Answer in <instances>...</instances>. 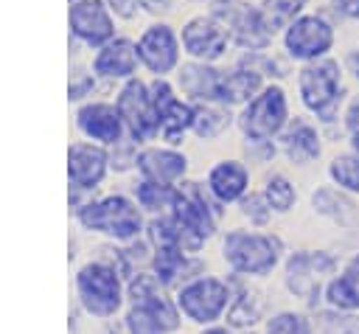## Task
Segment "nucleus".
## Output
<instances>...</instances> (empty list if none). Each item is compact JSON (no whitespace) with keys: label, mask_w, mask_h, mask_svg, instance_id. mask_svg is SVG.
<instances>
[{"label":"nucleus","mask_w":359,"mask_h":334,"mask_svg":"<svg viewBox=\"0 0 359 334\" xmlns=\"http://www.w3.org/2000/svg\"><path fill=\"white\" fill-rule=\"evenodd\" d=\"M280 239L255 230H230L222 244V255L227 267L238 275H269L280 261Z\"/></svg>","instance_id":"1"},{"label":"nucleus","mask_w":359,"mask_h":334,"mask_svg":"<svg viewBox=\"0 0 359 334\" xmlns=\"http://www.w3.org/2000/svg\"><path fill=\"white\" fill-rule=\"evenodd\" d=\"M171 216L180 227V244L185 253L199 250L202 241L210 239L216 230V213L210 211V202L199 182H185L182 188H177Z\"/></svg>","instance_id":"2"},{"label":"nucleus","mask_w":359,"mask_h":334,"mask_svg":"<svg viewBox=\"0 0 359 334\" xmlns=\"http://www.w3.org/2000/svg\"><path fill=\"white\" fill-rule=\"evenodd\" d=\"M79 222L87 230L95 233H107L118 241H132L137 239V233L143 230V219L140 211L135 208V202H129L121 194L112 196H101L95 202H87L79 208Z\"/></svg>","instance_id":"3"},{"label":"nucleus","mask_w":359,"mask_h":334,"mask_svg":"<svg viewBox=\"0 0 359 334\" xmlns=\"http://www.w3.org/2000/svg\"><path fill=\"white\" fill-rule=\"evenodd\" d=\"M76 292L93 317H112L123 303L121 272L104 261H90L76 272Z\"/></svg>","instance_id":"4"},{"label":"nucleus","mask_w":359,"mask_h":334,"mask_svg":"<svg viewBox=\"0 0 359 334\" xmlns=\"http://www.w3.org/2000/svg\"><path fill=\"white\" fill-rule=\"evenodd\" d=\"M230 300H233L230 286L213 275H199L182 283L177 292L180 314H185L191 323H199V326H213L222 314H227Z\"/></svg>","instance_id":"5"},{"label":"nucleus","mask_w":359,"mask_h":334,"mask_svg":"<svg viewBox=\"0 0 359 334\" xmlns=\"http://www.w3.org/2000/svg\"><path fill=\"white\" fill-rule=\"evenodd\" d=\"M210 17H216L227 28L230 39L247 51H261L269 45L272 31H269L261 8H255L244 0H216Z\"/></svg>","instance_id":"6"},{"label":"nucleus","mask_w":359,"mask_h":334,"mask_svg":"<svg viewBox=\"0 0 359 334\" xmlns=\"http://www.w3.org/2000/svg\"><path fill=\"white\" fill-rule=\"evenodd\" d=\"M241 132L250 138V143H269L283 123H286V95L280 87H264L241 112L238 118Z\"/></svg>","instance_id":"7"},{"label":"nucleus","mask_w":359,"mask_h":334,"mask_svg":"<svg viewBox=\"0 0 359 334\" xmlns=\"http://www.w3.org/2000/svg\"><path fill=\"white\" fill-rule=\"evenodd\" d=\"M339 90H342V81H339V67L334 62L325 59V62L306 65L300 70V95H303V104L311 112H317V118L334 121Z\"/></svg>","instance_id":"8"},{"label":"nucleus","mask_w":359,"mask_h":334,"mask_svg":"<svg viewBox=\"0 0 359 334\" xmlns=\"http://www.w3.org/2000/svg\"><path fill=\"white\" fill-rule=\"evenodd\" d=\"M70 34L87 48H104L115 39V20L107 0H73L67 8Z\"/></svg>","instance_id":"9"},{"label":"nucleus","mask_w":359,"mask_h":334,"mask_svg":"<svg viewBox=\"0 0 359 334\" xmlns=\"http://www.w3.org/2000/svg\"><path fill=\"white\" fill-rule=\"evenodd\" d=\"M115 107L123 118V126L129 132L132 140H149L160 132V121H157V112H154V104H151V95H149V84L137 81V79H129L118 98H115Z\"/></svg>","instance_id":"10"},{"label":"nucleus","mask_w":359,"mask_h":334,"mask_svg":"<svg viewBox=\"0 0 359 334\" xmlns=\"http://www.w3.org/2000/svg\"><path fill=\"white\" fill-rule=\"evenodd\" d=\"M337 269V258L323 253V250H300L289 258L286 264V289L294 298H303L309 303H314V298L320 295V283L325 275H331Z\"/></svg>","instance_id":"11"},{"label":"nucleus","mask_w":359,"mask_h":334,"mask_svg":"<svg viewBox=\"0 0 359 334\" xmlns=\"http://www.w3.org/2000/svg\"><path fill=\"white\" fill-rule=\"evenodd\" d=\"M109 168V154L104 146L93 140H76L67 146V182L73 196L87 194L101 185Z\"/></svg>","instance_id":"12"},{"label":"nucleus","mask_w":359,"mask_h":334,"mask_svg":"<svg viewBox=\"0 0 359 334\" xmlns=\"http://www.w3.org/2000/svg\"><path fill=\"white\" fill-rule=\"evenodd\" d=\"M137 59L157 79L171 73L180 65V36L174 34V28L165 22L149 25L137 39Z\"/></svg>","instance_id":"13"},{"label":"nucleus","mask_w":359,"mask_h":334,"mask_svg":"<svg viewBox=\"0 0 359 334\" xmlns=\"http://www.w3.org/2000/svg\"><path fill=\"white\" fill-rule=\"evenodd\" d=\"M76 129L98 143V146H118L126 126H123V118L118 112L115 104L109 101H87L76 109Z\"/></svg>","instance_id":"14"},{"label":"nucleus","mask_w":359,"mask_h":334,"mask_svg":"<svg viewBox=\"0 0 359 334\" xmlns=\"http://www.w3.org/2000/svg\"><path fill=\"white\" fill-rule=\"evenodd\" d=\"M227 39H230L227 28L210 14L191 17L180 34V45L185 48V53L194 56L196 62H208V65L227 51Z\"/></svg>","instance_id":"15"},{"label":"nucleus","mask_w":359,"mask_h":334,"mask_svg":"<svg viewBox=\"0 0 359 334\" xmlns=\"http://www.w3.org/2000/svg\"><path fill=\"white\" fill-rule=\"evenodd\" d=\"M286 51L294 59H317L323 56L334 42V28L323 17H297L286 28Z\"/></svg>","instance_id":"16"},{"label":"nucleus","mask_w":359,"mask_h":334,"mask_svg":"<svg viewBox=\"0 0 359 334\" xmlns=\"http://www.w3.org/2000/svg\"><path fill=\"white\" fill-rule=\"evenodd\" d=\"M137 65H140V59H137V42H132V39H126V36H115L112 42H107L104 48H98L95 51V56H93V65H90V70H93V76H98V79H132L135 76V70H137Z\"/></svg>","instance_id":"17"},{"label":"nucleus","mask_w":359,"mask_h":334,"mask_svg":"<svg viewBox=\"0 0 359 334\" xmlns=\"http://www.w3.org/2000/svg\"><path fill=\"white\" fill-rule=\"evenodd\" d=\"M135 166H137L143 180L160 182V185H174V182L182 180V174L188 168V160H185V154H180L174 149L151 146V149H143V152L135 154Z\"/></svg>","instance_id":"18"},{"label":"nucleus","mask_w":359,"mask_h":334,"mask_svg":"<svg viewBox=\"0 0 359 334\" xmlns=\"http://www.w3.org/2000/svg\"><path fill=\"white\" fill-rule=\"evenodd\" d=\"M323 298L331 312H345V314L359 312V253L353 258H348L342 272L325 283Z\"/></svg>","instance_id":"19"},{"label":"nucleus","mask_w":359,"mask_h":334,"mask_svg":"<svg viewBox=\"0 0 359 334\" xmlns=\"http://www.w3.org/2000/svg\"><path fill=\"white\" fill-rule=\"evenodd\" d=\"M247 188H250V174L238 160H222L208 171V191L222 205L244 199Z\"/></svg>","instance_id":"20"},{"label":"nucleus","mask_w":359,"mask_h":334,"mask_svg":"<svg viewBox=\"0 0 359 334\" xmlns=\"http://www.w3.org/2000/svg\"><path fill=\"white\" fill-rule=\"evenodd\" d=\"M222 76L224 70H216L208 62H188L180 67V87L185 95L213 104L222 101Z\"/></svg>","instance_id":"21"},{"label":"nucleus","mask_w":359,"mask_h":334,"mask_svg":"<svg viewBox=\"0 0 359 334\" xmlns=\"http://www.w3.org/2000/svg\"><path fill=\"white\" fill-rule=\"evenodd\" d=\"M261 93V73L252 67L238 65L236 70H227L222 76V104H241L252 101Z\"/></svg>","instance_id":"22"},{"label":"nucleus","mask_w":359,"mask_h":334,"mask_svg":"<svg viewBox=\"0 0 359 334\" xmlns=\"http://www.w3.org/2000/svg\"><path fill=\"white\" fill-rule=\"evenodd\" d=\"M283 149L289 154L292 163L297 166H306L311 163L317 154H320V140H317V132L306 123V121H294L286 135H283Z\"/></svg>","instance_id":"23"},{"label":"nucleus","mask_w":359,"mask_h":334,"mask_svg":"<svg viewBox=\"0 0 359 334\" xmlns=\"http://www.w3.org/2000/svg\"><path fill=\"white\" fill-rule=\"evenodd\" d=\"M191 123H194V107L177 98L160 115V135H163V140H168L171 146H177V143H182V135L191 129Z\"/></svg>","instance_id":"24"},{"label":"nucleus","mask_w":359,"mask_h":334,"mask_svg":"<svg viewBox=\"0 0 359 334\" xmlns=\"http://www.w3.org/2000/svg\"><path fill=\"white\" fill-rule=\"evenodd\" d=\"M224 126H230V112L224 107H216V104H199V107H194V123H191V129L199 138H216Z\"/></svg>","instance_id":"25"},{"label":"nucleus","mask_w":359,"mask_h":334,"mask_svg":"<svg viewBox=\"0 0 359 334\" xmlns=\"http://www.w3.org/2000/svg\"><path fill=\"white\" fill-rule=\"evenodd\" d=\"M151 264H154V278H157V283L171 286V283L185 272L188 258H185V250H180V247H168V250H157Z\"/></svg>","instance_id":"26"},{"label":"nucleus","mask_w":359,"mask_h":334,"mask_svg":"<svg viewBox=\"0 0 359 334\" xmlns=\"http://www.w3.org/2000/svg\"><path fill=\"white\" fill-rule=\"evenodd\" d=\"M135 196H137V205L157 213V211H165L174 205V196H177V188L174 185H160V182H149V180H140L135 185Z\"/></svg>","instance_id":"27"},{"label":"nucleus","mask_w":359,"mask_h":334,"mask_svg":"<svg viewBox=\"0 0 359 334\" xmlns=\"http://www.w3.org/2000/svg\"><path fill=\"white\" fill-rule=\"evenodd\" d=\"M264 334H317L314 331V320L303 312H275L266 326H264Z\"/></svg>","instance_id":"28"},{"label":"nucleus","mask_w":359,"mask_h":334,"mask_svg":"<svg viewBox=\"0 0 359 334\" xmlns=\"http://www.w3.org/2000/svg\"><path fill=\"white\" fill-rule=\"evenodd\" d=\"M258 320H261V303L255 300V295H250L247 289H241L230 300V306H227V326H233V328H250Z\"/></svg>","instance_id":"29"},{"label":"nucleus","mask_w":359,"mask_h":334,"mask_svg":"<svg viewBox=\"0 0 359 334\" xmlns=\"http://www.w3.org/2000/svg\"><path fill=\"white\" fill-rule=\"evenodd\" d=\"M264 199H266V205L272 211L286 213V211H292V205L297 199V191H294V185L283 174H272L266 180V185H264Z\"/></svg>","instance_id":"30"},{"label":"nucleus","mask_w":359,"mask_h":334,"mask_svg":"<svg viewBox=\"0 0 359 334\" xmlns=\"http://www.w3.org/2000/svg\"><path fill=\"white\" fill-rule=\"evenodd\" d=\"M303 6H306V0H264L261 14H264L269 31H275V28H283V25L289 28L294 22V14Z\"/></svg>","instance_id":"31"},{"label":"nucleus","mask_w":359,"mask_h":334,"mask_svg":"<svg viewBox=\"0 0 359 334\" xmlns=\"http://www.w3.org/2000/svg\"><path fill=\"white\" fill-rule=\"evenodd\" d=\"M317 334H359V314H345V312H323L314 320Z\"/></svg>","instance_id":"32"},{"label":"nucleus","mask_w":359,"mask_h":334,"mask_svg":"<svg viewBox=\"0 0 359 334\" xmlns=\"http://www.w3.org/2000/svg\"><path fill=\"white\" fill-rule=\"evenodd\" d=\"M126 331L129 334H168L154 312H149L143 303H135L126 314Z\"/></svg>","instance_id":"33"},{"label":"nucleus","mask_w":359,"mask_h":334,"mask_svg":"<svg viewBox=\"0 0 359 334\" xmlns=\"http://www.w3.org/2000/svg\"><path fill=\"white\" fill-rule=\"evenodd\" d=\"M331 177H334V182L339 188L359 194V157H351V154L337 157L331 163Z\"/></svg>","instance_id":"34"},{"label":"nucleus","mask_w":359,"mask_h":334,"mask_svg":"<svg viewBox=\"0 0 359 334\" xmlns=\"http://www.w3.org/2000/svg\"><path fill=\"white\" fill-rule=\"evenodd\" d=\"M241 213H244L252 225H266V222H269L272 208L266 205L264 194H250V196H244V199H241Z\"/></svg>","instance_id":"35"},{"label":"nucleus","mask_w":359,"mask_h":334,"mask_svg":"<svg viewBox=\"0 0 359 334\" xmlns=\"http://www.w3.org/2000/svg\"><path fill=\"white\" fill-rule=\"evenodd\" d=\"M90 87H93V73H73L70 76V87H67V93H70V98H81V95H87L90 93Z\"/></svg>","instance_id":"36"},{"label":"nucleus","mask_w":359,"mask_h":334,"mask_svg":"<svg viewBox=\"0 0 359 334\" xmlns=\"http://www.w3.org/2000/svg\"><path fill=\"white\" fill-rule=\"evenodd\" d=\"M334 8L342 17H359V0H334Z\"/></svg>","instance_id":"37"},{"label":"nucleus","mask_w":359,"mask_h":334,"mask_svg":"<svg viewBox=\"0 0 359 334\" xmlns=\"http://www.w3.org/2000/svg\"><path fill=\"white\" fill-rule=\"evenodd\" d=\"M174 0H137V6L149 14H160V11H168Z\"/></svg>","instance_id":"38"},{"label":"nucleus","mask_w":359,"mask_h":334,"mask_svg":"<svg viewBox=\"0 0 359 334\" xmlns=\"http://www.w3.org/2000/svg\"><path fill=\"white\" fill-rule=\"evenodd\" d=\"M348 126H351V132H359V98L348 107Z\"/></svg>","instance_id":"39"},{"label":"nucleus","mask_w":359,"mask_h":334,"mask_svg":"<svg viewBox=\"0 0 359 334\" xmlns=\"http://www.w3.org/2000/svg\"><path fill=\"white\" fill-rule=\"evenodd\" d=\"M199 334H233V331L224 328V326H208V328H202Z\"/></svg>","instance_id":"40"},{"label":"nucleus","mask_w":359,"mask_h":334,"mask_svg":"<svg viewBox=\"0 0 359 334\" xmlns=\"http://www.w3.org/2000/svg\"><path fill=\"white\" fill-rule=\"evenodd\" d=\"M348 65H351V70H353V73H356V79H359V51H356V53H351Z\"/></svg>","instance_id":"41"},{"label":"nucleus","mask_w":359,"mask_h":334,"mask_svg":"<svg viewBox=\"0 0 359 334\" xmlns=\"http://www.w3.org/2000/svg\"><path fill=\"white\" fill-rule=\"evenodd\" d=\"M353 149L359 152V132H353Z\"/></svg>","instance_id":"42"},{"label":"nucleus","mask_w":359,"mask_h":334,"mask_svg":"<svg viewBox=\"0 0 359 334\" xmlns=\"http://www.w3.org/2000/svg\"><path fill=\"white\" fill-rule=\"evenodd\" d=\"M247 334H255V331H247Z\"/></svg>","instance_id":"43"},{"label":"nucleus","mask_w":359,"mask_h":334,"mask_svg":"<svg viewBox=\"0 0 359 334\" xmlns=\"http://www.w3.org/2000/svg\"><path fill=\"white\" fill-rule=\"evenodd\" d=\"M70 3H73V0H70Z\"/></svg>","instance_id":"44"}]
</instances>
